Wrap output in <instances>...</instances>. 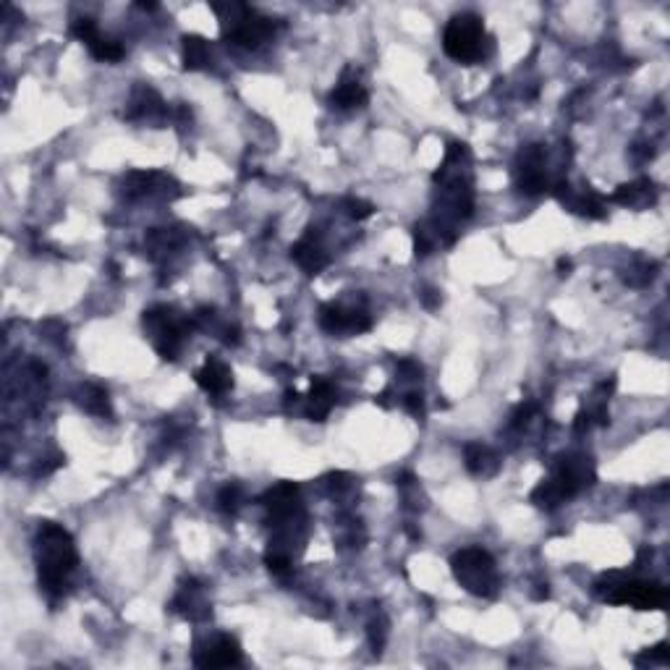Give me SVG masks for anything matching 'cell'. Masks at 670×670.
I'll use <instances>...</instances> for the list:
<instances>
[{"instance_id":"1","label":"cell","mask_w":670,"mask_h":670,"mask_svg":"<svg viewBox=\"0 0 670 670\" xmlns=\"http://www.w3.org/2000/svg\"><path fill=\"white\" fill-rule=\"evenodd\" d=\"M35 563L40 590L50 600H61L71 587V574L79 566V552L69 529L55 521H40L35 534Z\"/></svg>"},{"instance_id":"2","label":"cell","mask_w":670,"mask_h":670,"mask_svg":"<svg viewBox=\"0 0 670 670\" xmlns=\"http://www.w3.org/2000/svg\"><path fill=\"white\" fill-rule=\"evenodd\" d=\"M212 11L220 16L223 40L241 50H257L276 35L277 21L244 5V3H212Z\"/></svg>"},{"instance_id":"3","label":"cell","mask_w":670,"mask_h":670,"mask_svg":"<svg viewBox=\"0 0 670 670\" xmlns=\"http://www.w3.org/2000/svg\"><path fill=\"white\" fill-rule=\"evenodd\" d=\"M443 50L448 58L459 63L484 61L492 53V37L484 32L482 16H476L472 11L456 13L443 32Z\"/></svg>"},{"instance_id":"4","label":"cell","mask_w":670,"mask_h":670,"mask_svg":"<svg viewBox=\"0 0 670 670\" xmlns=\"http://www.w3.org/2000/svg\"><path fill=\"white\" fill-rule=\"evenodd\" d=\"M142 327L153 338V346H155L160 359H165V361H176L181 354L184 338L192 330H197L192 317H181L173 307H165V304H155V307L145 310Z\"/></svg>"},{"instance_id":"5","label":"cell","mask_w":670,"mask_h":670,"mask_svg":"<svg viewBox=\"0 0 670 670\" xmlns=\"http://www.w3.org/2000/svg\"><path fill=\"white\" fill-rule=\"evenodd\" d=\"M451 571H453V579L474 597L492 600L500 590L495 558L482 548H464V550L453 552Z\"/></svg>"},{"instance_id":"6","label":"cell","mask_w":670,"mask_h":670,"mask_svg":"<svg viewBox=\"0 0 670 670\" xmlns=\"http://www.w3.org/2000/svg\"><path fill=\"white\" fill-rule=\"evenodd\" d=\"M548 479H550V484L558 490V495L563 500H571L579 492L590 490L591 484L597 482V472H594V464H591L590 456H584V453H563V456L555 459V467H552V474Z\"/></svg>"},{"instance_id":"7","label":"cell","mask_w":670,"mask_h":670,"mask_svg":"<svg viewBox=\"0 0 670 670\" xmlns=\"http://www.w3.org/2000/svg\"><path fill=\"white\" fill-rule=\"evenodd\" d=\"M608 605H631L636 610H663L668 602V590L660 582L633 579L629 571L621 576V582L602 597Z\"/></svg>"},{"instance_id":"8","label":"cell","mask_w":670,"mask_h":670,"mask_svg":"<svg viewBox=\"0 0 670 670\" xmlns=\"http://www.w3.org/2000/svg\"><path fill=\"white\" fill-rule=\"evenodd\" d=\"M516 184L526 197H537V194H545L550 189L548 170H545V150L540 145H529L518 153Z\"/></svg>"},{"instance_id":"9","label":"cell","mask_w":670,"mask_h":670,"mask_svg":"<svg viewBox=\"0 0 670 670\" xmlns=\"http://www.w3.org/2000/svg\"><path fill=\"white\" fill-rule=\"evenodd\" d=\"M178 184L158 170H131L123 176V194L128 199H145V197H162L173 199L178 192Z\"/></svg>"},{"instance_id":"10","label":"cell","mask_w":670,"mask_h":670,"mask_svg":"<svg viewBox=\"0 0 670 670\" xmlns=\"http://www.w3.org/2000/svg\"><path fill=\"white\" fill-rule=\"evenodd\" d=\"M319 327L330 335H343V333H367L372 327V317L367 310H346L343 304H322L319 307Z\"/></svg>"},{"instance_id":"11","label":"cell","mask_w":670,"mask_h":670,"mask_svg":"<svg viewBox=\"0 0 670 670\" xmlns=\"http://www.w3.org/2000/svg\"><path fill=\"white\" fill-rule=\"evenodd\" d=\"M194 666L199 668H231L241 666V644L236 636L231 633H220L204 644H197L194 649Z\"/></svg>"},{"instance_id":"12","label":"cell","mask_w":670,"mask_h":670,"mask_svg":"<svg viewBox=\"0 0 670 670\" xmlns=\"http://www.w3.org/2000/svg\"><path fill=\"white\" fill-rule=\"evenodd\" d=\"M552 197L563 204V210L587 218V220H602L605 218V202L597 192H591L587 186V192H574L568 181H558L552 186Z\"/></svg>"},{"instance_id":"13","label":"cell","mask_w":670,"mask_h":670,"mask_svg":"<svg viewBox=\"0 0 670 670\" xmlns=\"http://www.w3.org/2000/svg\"><path fill=\"white\" fill-rule=\"evenodd\" d=\"M260 506L268 511V521L288 518V516H299V513H304L302 487L294 484V482H280V484L270 487V490L260 498Z\"/></svg>"},{"instance_id":"14","label":"cell","mask_w":670,"mask_h":670,"mask_svg":"<svg viewBox=\"0 0 670 670\" xmlns=\"http://www.w3.org/2000/svg\"><path fill=\"white\" fill-rule=\"evenodd\" d=\"M291 260L307 273V276H319L330 265V254L325 252L322 236L317 228H307V234L291 246Z\"/></svg>"},{"instance_id":"15","label":"cell","mask_w":670,"mask_h":670,"mask_svg":"<svg viewBox=\"0 0 670 670\" xmlns=\"http://www.w3.org/2000/svg\"><path fill=\"white\" fill-rule=\"evenodd\" d=\"M369 103V92L361 84V77L356 69H343L335 89L330 92V105L338 111H356Z\"/></svg>"},{"instance_id":"16","label":"cell","mask_w":670,"mask_h":670,"mask_svg":"<svg viewBox=\"0 0 670 670\" xmlns=\"http://www.w3.org/2000/svg\"><path fill=\"white\" fill-rule=\"evenodd\" d=\"M194 380H197L199 388L212 398H223L234 391V372L220 359H207L194 372Z\"/></svg>"},{"instance_id":"17","label":"cell","mask_w":670,"mask_h":670,"mask_svg":"<svg viewBox=\"0 0 670 670\" xmlns=\"http://www.w3.org/2000/svg\"><path fill=\"white\" fill-rule=\"evenodd\" d=\"M170 610H173V613H181V616H186V618H192V621H204V618H210V605H207V600H204V591H202V584H199L197 579H186V582L181 584V590H178V594H176L173 602H170Z\"/></svg>"},{"instance_id":"18","label":"cell","mask_w":670,"mask_h":670,"mask_svg":"<svg viewBox=\"0 0 670 670\" xmlns=\"http://www.w3.org/2000/svg\"><path fill=\"white\" fill-rule=\"evenodd\" d=\"M168 113L165 103L160 100V95L150 87H136L128 108H126V119L128 120H160Z\"/></svg>"},{"instance_id":"19","label":"cell","mask_w":670,"mask_h":670,"mask_svg":"<svg viewBox=\"0 0 670 670\" xmlns=\"http://www.w3.org/2000/svg\"><path fill=\"white\" fill-rule=\"evenodd\" d=\"M610 202L621 204V207H629V210H644L649 204L658 202V189H655V181L649 178H636L631 184H621L613 194H610Z\"/></svg>"},{"instance_id":"20","label":"cell","mask_w":670,"mask_h":670,"mask_svg":"<svg viewBox=\"0 0 670 670\" xmlns=\"http://www.w3.org/2000/svg\"><path fill=\"white\" fill-rule=\"evenodd\" d=\"M335 388H333V383H327L325 377H315L312 380V388H310V395H307V406H304V411H307V417L312 419V422H325L327 419V414L333 411V406H335Z\"/></svg>"},{"instance_id":"21","label":"cell","mask_w":670,"mask_h":670,"mask_svg":"<svg viewBox=\"0 0 670 670\" xmlns=\"http://www.w3.org/2000/svg\"><path fill=\"white\" fill-rule=\"evenodd\" d=\"M464 464H467V469L474 476H492V474L498 472V467H500L498 456L487 445H482V443H469L464 448Z\"/></svg>"},{"instance_id":"22","label":"cell","mask_w":670,"mask_h":670,"mask_svg":"<svg viewBox=\"0 0 670 670\" xmlns=\"http://www.w3.org/2000/svg\"><path fill=\"white\" fill-rule=\"evenodd\" d=\"M181 63L184 71H202L210 63V45L199 35H184L181 40Z\"/></svg>"},{"instance_id":"23","label":"cell","mask_w":670,"mask_h":670,"mask_svg":"<svg viewBox=\"0 0 670 670\" xmlns=\"http://www.w3.org/2000/svg\"><path fill=\"white\" fill-rule=\"evenodd\" d=\"M79 406L97 417V419H113V406H111V395L100 385H84L79 391Z\"/></svg>"},{"instance_id":"24","label":"cell","mask_w":670,"mask_h":670,"mask_svg":"<svg viewBox=\"0 0 670 670\" xmlns=\"http://www.w3.org/2000/svg\"><path fill=\"white\" fill-rule=\"evenodd\" d=\"M87 50H89V55L95 61H103V63H119L120 58H123V45L111 40V37H103V35L97 40L89 42Z\"/></svg>"},{"instance_id":"25","label":"cell","mask_w":670,"mask_h":670,"mask_svg":"<svg viewBox=\"0 0 670 670\" xmlns=\"http://www.w3.org/2000/svg\"><path fill=\"white\" fill-rule=\"evenodd\" d=\"M437 244H440V238H437L433 223H417L414 226V254L417 257H422V260L430 257Z\"/></svg>"},{"instance_id":"26","label":"cell","mask_w":670,"mask_h":670,"mask_svg":"<svg viewBox=\"0 0 670 670\" xmlns=\"http://www.w3.org/2000/svg\"><path fill=\"white\" fill-rule=\"evenodd\" d=\"M244 506V490L236 482H228L220 492H218V511L223 516H236Z\"/></svg>"},{"instance_id":"27","label":"cell","mask_w":670,"mask_h":670,"mask_svg":"<svg viewBox=\"0 0 670 670\" xmlns=\"http://www.w3.org/2000/svg\"><path fill=\"white\" fill-rule=\"evenodd\" d=\"M655 270H658V265H655L652 260H641V257H639V260H633V265L629 268L626 283H629V285H636V288H641V285L652 283Z\"/></svg>"},{"instance_id":"28","label":"cell","mask_w":670,"mask_h":670,"mask_svg":"<svg viewBox=\"0 0 670 670\" xmlns=\"http://www.w3.org/2000/svg\"><path fill=\"white\" fill-rule=\"evenodd\" d=\"M71 35H74L79 42H84V45H89V42L100 37L97 21H95V19H89V16H81V19H77V21L71 24Z\"/></svg>"},{"instance_id":"29","label":"cell","mask_w":670,"mask_h":670,"mask_svg":"<svg viewBox=\"0 0 670 670\" xmlns=\"http://www.w3.org/2000/svg\"><path fill=\"white\" fill-rule=\"evenodd\" d=\"M385 639H388V618L377 613V618L369 621V644L375 652H380L385 647Z\"/></svg>"},{"instance_id":"30","label":"cell","mask_w":670,"mask_h":670,"mask_svg":"<svg viewBox=\"0 0 670 670\" xmlns=\"http://www.w3.org/2000/svg\"><path fill=\"white\" fill-rule=\"evenodd\" d=\"M343 210H346V215L352 218V220H367V218H372V212H375V207L367 202V199H343Z\"/></svg>"},{"instance_id":"31","label":"cell","mask_w":670,"mask_h":670,"mask_svg":"<svg viewBox=\"0 0 670 670\" xmlns=\"http://www.w3.org/2000/svg\"><path fill=\"white\" fill-rule=\"evenodd\" d=\"M537 414V403H521L516 411L511 414V430H524L529 422H532V417Z\"/></svg>"},{"instance_id":"32","label":"cell","mask_w":670,"mask_h":670,"mask_svg":"<svg viewBox=\"0 0 670 670\" xmlns=\"http://www.w3.org/2000/svg\"><path fill=\"white\" fill-rule=\"evenodd\" d=\"M398 375L403 377V380H422V375H425V369H422V364L417 361V359H398Z\"/></svg>"},{"instance_id":"33","label":"cell","mask_w":670,"mask_h":670,"mask_svg":"<svg viewBox=\"0 0 670 670\" xmlns=\"http://www.w3.org/2000/svg\"><path fill=\"white\" fill-rule=\"evenodd\" d=\"M401 406L411 414V417H417V419H425V395L417 393V391H411V393H406L401 398Z\"/></svg>"},{"instance_id":"34","label":"cell","mask_w":670,"mask_h":670,"mask_svg":"<svg viewBox=\"0 0 670 670\" xmlns=\"http://www.w3.org/2000/svg\"><path fill=\"white\" fill-rule=\"evenodd\" d=\"M668 660H670L668 641H660V644H655L652 649H647V652H644V658H636L633 663H636V666H641V663H668Z\"/></svg>"},{"instance_id":"35","label":"cell","mask_w":670,"mask_h":670,"mask_svg":"<svg viewBox=\"0 0 670 670\" xmlns=\"http://www.w3.org/2000/svg\"><path fill=\"white\" fill-rule=\"evenodd\" d=\"M40 333H45L47 341L53 343H61V338H66V325L61 319H47L40 325Z\"/></svg>"},{"instance_id":"36","label":"cell","mask_w":670,"mask_h":670,"mask_svg":"<svg viewBox=\"0 0 670 670\" xmlns=\"http://www.w3.org/2000/svg\"><path fill=\"white\" fill-rule=\"evenodd\" d=\"M419 302H422V307H425L427 312H434V310H440L443 296H440V291H437V288H433V285H425V288L419 291Z\"/></svg>"},{"instance_id":"37","label":"cell","mask_w":670,"mask_h":670,"mask_svg":"<svg viewBox=\"0 0 670 670\" xmlns=\"http://www.w3.org/2000/svg\"><path fill=\"white\" fill-rule=\"evenodd\" d=\"M325 484H327L330 495H341V492H346V490L352 487V476H349V474H343V472L330 474Z\"/></svg>"},{"instance_id":"38","label":"cell","mask_w":670,"mask_h":670,"mask_svg":"<svg viewBox=\"0 0 670 670\" xmlns=\"http://www.w3.org/2000/svg\"><path fill=\"white\" fill-rule=\"evenodd\" d=\"M66 464V456H53V459H45V464H40V469H37V474H53L55 469H61Z\"/></svg>"},{"instance_id":"39","label":"cell","mask_w":670,"mask_h":670,"mask_svg":"<svg viewBox=\"0 0 670 670\" xmlns=\"http://www.w3.org/2000/svg\"><path fill=\"white\" fill-rule=\"evenodd\" d=\"M220 333H223L220 338H223L226 346H238L241 343V333H238V327H234V325H226Z\"/></svg>"},{"instance_id":"40","label":"cell","mask_w":670,"mask_h":670,"mask_svg":"<svg viewBox=\"0 0 670 670\" xmlns=\"http://www.w3.org/2000/svg\"><path fill=\"white\" fill-rule=\"evenodd\" d=\"M571 270H574V262L566 260V257H560L558 260V276H571Z\"/></svg>"}]
</instances>
